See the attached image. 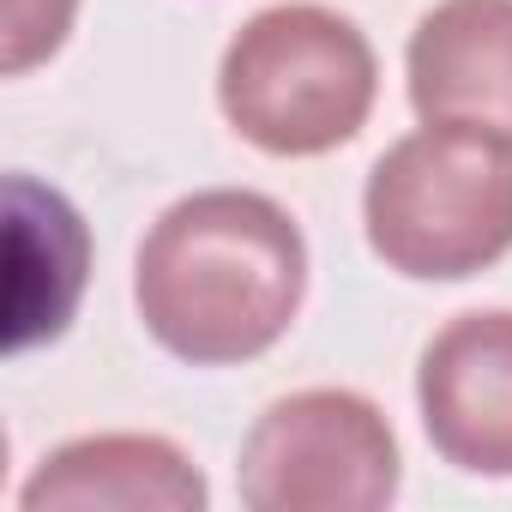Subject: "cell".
Here are the masks:
<instances>
[{"label":"cell","instance_id":"1","mask_svg":"<svg viewBox=\"0 0 512 512\" xmlns=\"http://www.w3.org/2000/svg\"><path fill=\"white\" fill-rule=\"evenodd\" d=\"M302 296V223L253 187H199L175 199L133 260V308L145 332L193 368L266 356L296 326Z\"/></svg>","mask_w":512,"mask_h":512},{"label":"cell","instance_id":"7","mask_svg":"<svg viewBox=\"0 0 512 512\" xmlns=\"http://www.w3.org/2000/svg\"><path fill=\"white\" fill-rule=\"evenodd\" d=\"M25 512H205L199 464L163 434H85L55 446L19 488Z\"/></svg>","mask_w":512,"mask_h":512},{"label":"cell","instance_id":"6","mask_svg":"<svg viewBox=\"0 0 512 512\" xmlns=\"http://www.w3.org/2000/svg\"><path fill=\"white\" fill-rule=\"evenodd\" d=\"M410 109L422 121L512 139V0H440L404 49Z\"/></svg>","mask_w":512,"mask_h":512},{"label":"cell","instance_id":"4","mask_svg":"<svg viewBox=\"0 0 512 512\" xmlns=\"http://www.w3.org/2000/svg\"><path fill=\"white\" fill-rule=\"evenodd\" d=\"M404 464L392 422L350 386H308L260 410L235 458L253 512H380L398 500Z\"/></svg>","mask_w":512,"mask_h":512},{"label":"cell","instance_id":"3","mask_svg":"<svg viewBox=\"0 0 512 512\" xmlns=\"http://www.w3.org/2000/svg\"><path fill=\"white\" fill-rule=\"evenodd\" d=\"M380 97L374 43L320 0L253 13L217 61L223 121L266 157H326L350 145Z\"/></svg>","mask_w":512,"mask_h":512},{"label":"cell","instance_id":"2","mask_svg":"<svg viewBox=\"0 0 512 512\" xmlns=\"http://www.w3.org/2000/svg\"><path fill=\"white\" fill-rule=\"evenodd\" d=\"M362 229L374 260L416 284H458L512 253V139L422 121L368 169Z\"/></svg>","mask_w":512,"mask_h":512},{"label":"cell","instance_id":"5","mask_svg":"<svg viewBox=\"0 0 512 512\" xmlns=\"http://www.w3.org/2000/svg\"><path fill=\"white\" fill-rule=\"evenodd\" d=\"M428 446L464 476H512V308L446 320L416 368Z\"/></svg>","mask_w":512,"mask_h":512},{"label":"cell","instance_id":"8","mask_svg":"<svg viewBox=\"0 0 512 512\" xmlns=\"http://www.w3.org/2000/svg\"><path fill=\"white\" fill-rule=\"evenodd\" d=\"M73 13H79V0H7V73L19 79L43 67L67 43Z\"/></svg>","mask_w":512,"mask_h":512}]
</instances>
